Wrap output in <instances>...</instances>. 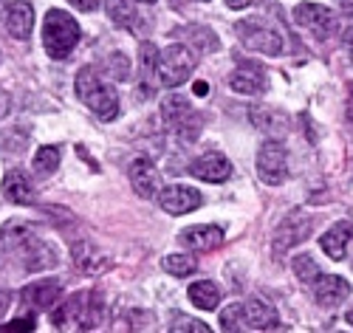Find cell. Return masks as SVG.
<instances>
[{
  "instance_id": "obj_1",
  "label": "cell",
  "mask_w": 353,
  "mask_h": 333,
  "mask_svg": "<svg viewBox=\"0 0 353 333\" xmlns=\"http://www.w3.org/2000/svg\"><path fill=\"white\" fill-rule=\"evenodd\" d=\"M0 254L20 257L26 271H43L57 265V249L37 234L32 223L12 221L0 229Z\"/></svg>"
},
{
  "instance_id": "obj_2",
  "label": "cell",
  "mask_w": 353,
  "mask_h": 333,
  "mask_svg": "<svg viewBox=\"0 0 353 333\" xmlns=\"http://www.w3.org/2000/svg\"><path fill=\"white\" fill-rule=\"evenodd\" d=\"M54 325L60 330H97L105 322V305L102 294L97 291H79L65 305H60L51 314Z\"/></svg>"
},
{
  "instance_id": "obj_3",
  "label": "cell",
  "mask_w": 353,
  "mask_h": 333,
  "mask_svg": "<svg viewBox=\"0 0 353 333\" xmlns=\"http://www.w3.org/2000/svg\"><path fill=\"white\" fill-rule=\"evenodd\" d=\"M77 97L99 119H105V122L119 116V97H116L113 85L108 79H102L97 74V68H91V65L79 68V74H77Z\"/></svg>"
},
{
  "instance_id": "obj_4",
  "label": "cell",
  "mask_w": 353,
  "mask_h": 333,
  "mask_svg": "<svg viewBox=\"0 0 353 333\" xmlns=\"http://www.w3.org/2000/svg\"><path fill=\"white\" fill-rule=\"evenodd\" d=\"M234 34H238V40H241L249 51L266 54V57H277V54H283V48H285L283 28H280L272 17H263V14L243 17L238 26H234Z\"/></svg>"
},
{
  "instance_id": "obj_5",
  "label": "cell",
  "mask_w": 353,
  "mask_h": 333,
  "mask_svg": "<svg viewBox=\"0 0 353 333\" xmlns=\"http://www.w3.org/2000/svg\"><path fill=\"white\" fill-rule=\"evenodd\" d=\"M221 327L223 330H277L280 316L263 299L232 302V305L221 314Z\"/></svg>"
},
{
  "instance_id": "obj_6",
  "label": "cell",
  "mask_w": 353,
  "mask_h": 333,
  "mask_svg": "<svg viewBox=\"0 0 353 333\" xmlns=\"http://www.w3.org/2000/svg\"><path fill=\"white\" fill-rule=\"evenodd\" d=\"M79 43V26L77 20L63 12V9H51L43 20V46L51 59H65Z\"/></svg>"
},
{
  "instance_id": "obj_7",
  "label": "cell",
  "mask_w": 353,
  "mask_h": 333,
  "mask_svg": "<svg viewBox=\"0 0 353 333\" xmlns=\"http://www.w3.org/2000/svg\"><path fill=\"white\" fill-rule=\"evenodd\" d=\"M195 65H198V57L190 46H181V43L167 46L164 51H159V59H156V79L164 88H179L192 77Z\"/></svg>"
},
{
  "instance_id": "obj_8",
  "label": "cell",
  "mask_w": 353,
  "mask_h": 333,
  "mask_svg": "<svg viewBox=\"0 0 353 333\" xmlns=\"http://www.w3.org/2000/svg\"><path fill=\"white\" fill-rule=\"evenodd\" d=\"M161 119L181 141H195L201 133V116L184 97H167L161 102Z\"/></svg>"
},
{
  "instance_id": "obj_9",
  "label": "cell",
  "mask_w": 353,
  "mask_h": 333,
  "mask_svg": "<svg viewBox=\"0 0 353 333\" xmlns=\"http://www.w3.org/2000/svg\"><path fill=\"white\" fill-rule=\"evenodd\" d=\"M294 20H297L300 28L311 32L316 40H328L336 32V26H339L336 12H331L328 6H322V3H300L297 9H294Z\"/></svg>"
},
{
  "instance_id": "obj_10",
  "label": "cell",
  "mask_w": 353,
  "mask_h": 333,
  "mask_svg": "<svg viewBox=\"0 0 353 333\" xmlns=\"http://www.w3.org/2000/svg\"><path fill=\"white\" fill-rule=\"evenodd\" d=\"M257 175L263 184L277 187L288 175V159H285V147L274 139L263 141V147L257 150Z\"/></svg>"
},
{
  "instance_id": "obj_11",
  "label": "cell",
  "mask_w": 353,
  "mask_h": 333,
  "mask_svg": "<svg viewBox=\"0 0 353 333\" xmlns=\"http://www.w3.org/2000/svg\"><path fill=\"white\" fill-rule=\"evenodd\" d=\"M311 229H314V221L308 215H300V212L297 215H288L274 232V254L283 257L288 249L303 243V240L311 234Z\"/></svg>"
},
{
  "instance_id": "obj_12",
  "label": "cell",
  "mask_w": 353,
  "mask_h": 333,
  "mask_svg": "<svg viewBox=\"0 0 353 333\" xmlns=\"http://www.w3.org/2000/svg\"><path fill=\"white\" fill-rule=\"evenodd\" d=\"M229 88L234 94H246V97H260L269 90V77L260 65L254 63H241L229 74Z\"/></svg>"
},
{
  "instance_id": "obj_13",
  "label": "cell",
  "mask_w": 353,
  "mask_h": 333,
  "mask_svg": "<svg viewBox=\"0 0 353 333\" xmlns=\"http://www.w3.org/2000/svg\"><path fill=\"white\" fill-rule=\"evenodd\" d=\"M159 203L164 206V212H170V215H187V212L201 206V192L195 187L170 184V187L159 190Z\"/></svg>"
},
{
  "instance_id": "obj_14",
  "label": "cell",
  "mask_w": 353,
  "mask_h": 333,
  "mask_svg": "<svg viewBox=\"0 0 353 333\" xmlns=\"http://www.w3.org/2000/svg\"><path fill=\"white\" fill-rule=\"evenodd\" d=\"M128 178H130V184L136 190L139 198L144 201H150L156 198V192L161 190V181H159V170L153 167L150 159H133L130 167H128Z\"/></svg>"
},
{
  "instance_id": "obj_15",
  "label": "cell",
  "mask_w": 353,
  "mask_h": 333,
  "mask_svg": "<svg viewBox=\"0 0 353 333\" xmlns=\"http://www.w3.org/2000/svg\"><path fill=\"white\" fill-rule=\"evenodd\" d=\"M190 175L201 178V181H210V184H221V181H226L232 175V164L223 153H218V150H210V153L198 156L192 164H190Z\"/></svg>"
},
{
  "instance_id": "obj_16",
  "label": "cell",
  "mask_w": 353,
  "mask_h": 333,
  "mask_svg": "<svg viewBox=\"0 0 353 333\" xmlns=\"http://www.w3.org/2000/svg\"><path fill=\"white\" fill-rule=\"evenodd\" d=\"M311 288H314L316 302H319V305H325V308L342 305V302L347 299V294H350V285H347L342 277H336V274H322V271H319V277L311 283Z\"/></svg>"
},
{
  "instance_id": "obj_17",
  "label": "cell",
  "mask_w": 353,
  "mask_h": 333,
  "mask_svg": "<svg viewBox=\"0 0 353 333\" xmlns=\"http://www.w3.org/2000/svg\"><path fill=\"white\" fill-rule=\"evenodd\" d=\"M71 260H74V268L79 274H88V277H97L110 268V260L94 243H88V240H79V243L71 249Z\"/></svg>"
},
{
  "instance_id": "obj_18",
  "label": "cell",
  "mask_w": 353,
  "mask_h": 333,
  "mask_svg": "<svg viewBox=\"0 0 353 333\" xmlns=\"http://www.w3.org/2000/svg\"><path fill=\"white\" fill-rule=\"evenodd\" d=\"M63 291V283L60 280H40V283H28L23 291H20V299L26 305H32L34 311H51V305L57 302Z\"/></svg>"
},
{
  "instance_id": "obj_19",
  "label": "cell",
  "mask_w": 353,
  "mask_h": 333,
  "mask_svg": "<svg viewBox=\"0 0 353 333\" xmlns=\"http://www.w3.org/2000/svg\"><path fill=\"white\" fill-rule=\"evenodd\" d=\"M34 26V9L28 0H12L6 6V28L14 40H28Z\"/></svg>"
},
{
  "instance_id": "obj_20",
  "label": "cell",
  "mask_w": 353,
  "mask_h": 333,
  "mask_svg": "<svg viewBox=\"0 0 353 333\" xmlns=\"http://www.w3.org/2000/svg\"><path fill=\"white\" fill-rule=\"evenodd\" d=\"M179 240L184 243V249H190V252H212V249H218L223 243V232L218 226H203L201 223V226L184 229Z\"/></svg>"
},
{
  "instance_id": "obj_21",
  "label": "cell",
  "mask_w": 353,
  "mask_h": 333,
  "mask_svg": "<svg viewBox=\"0 0 353 333\" xmlns=\"http://www.w3.org/2000/svg\"><path fill=\"white\" fill-rule=\"evenodd\" d=\"M350 240H353V221H339L319 237V246L331 260H342L347 246H350Z\"/></svg>"
},
{
  "instance_id": "obj_22",
  "label": "cell",
  "mask_w": 353,
  "mask_h": 333,
  "mask_svg": "<svg viewBox=\"0 0 353 333\" xmlns=\"http://www.w3.org/2000/svg\"><path fill=\"white\" fill-rule=\"evenodd\" d=\"M3 195L12 203H32L34 201V190H32V181L23 170H9L3 178Z\"/></svg>"
},
{
  "instance_id": "obj_23",
  "label": "cell",
  "mask_w": 353,
  "mask_h": 333,
  "mask_svg": "<svg viewBox=\"0 0 353 333\" xmlns=\"http://www.w3.org/2000/svg\"><path fill=\"white\" fill-rule=\"evenodd\" d=\"M252 122L260 128V130H266V133H272V136H283L285 130H288V119L283 116V113H277L274 108H266V105H257V108H252Z\"/></svg>"
},
{
  "instance_id": "obj_24",
  "label": "cell",
  "mask_w": 353,
  "mask_h": 333,
  "mask_svg": "<svg viewBox=\"0 0 353 333\" xmlns=\"http://www.w3.org/2000/svg\"><path fill=\"white\" fill-rule=\"evenodd\" d=\"M187 294H190V302L195 308H201V311H215L218 302H221V288L215 283H210V280L192 283Z\"/></svg>"
},
{
  "instance_id": "obj_25",
  "label": "cell",
  "mask_w": 353,
  "mask_h": 333,
  "mask_svg": "<svg viewBox=\"0 0 353 333\" xmlns=\"http://www.w3.org/2000/svg\"><path fill=\"white\" fill-rule=\"evenodd\" d=\"M108 17L128 32H139V12L130 6V0H105Z\"/></svg>"
},
{
  "instance_id": "obj_26",
  "label": "cell",
  "mask_w": 353,
  "mask_h": 333,
  "mask_svg": "<svg viewBox=\"0 0 353 333\" xmlns=\"http://www.w3.org/2000/svg\"><path fill=\"white\" fill-rule=\"evenodd\" d=\"M181 34H184L187 43H192L198 51H218V48H221L218 34L212 32V28H207V26H187Z\"/></svg>"
},
{
  "instance_id": "obj_27",
  "label": "cell",
  "mask_w": 353,
  "mask_h": 333,
  "mask_svg": "<svg viewBox=\"0 0 353 333\" xmlns=\"http://www.w3.org/2000/svg\"><path fill=\"white\" fill-rule=\"evenodd\" d=\"M57 167H60V150H57V147H40L37 156H34V161H32V170H34L40 178H46V175H51Z\"/></svg>"
},
{
  "instance_id": "obj_28",
  "label": "cell",
  "mask_w": 353,
  "mask_h": 333,
  "mask_svg": "<svg viewBox=\"0 0 353 333\" xmlns=\"http://www.w3.org/2000/svg\"><path fill=\"white\" fill-rule=\"evenodd\" d=\"M161 268L172 277H187L195 271V260L190 254H170V257L161 260Z\"/></svg>"
},
{
  "instance_id": "obj_29",
  "label": "cell",
  "mask_w": 353,
  "mask_h": 333,
  "mask_svg": "<svg viewBox=\"0 0 353 333\" xmlns=\"http://www.w3.org/2000/svg\"><path fill=\"white\" fill-rule=\"evenodd\" d=\"M139 71H141V82H150L156 77V59H159V48L153 43H141L139 48Z\"/></svg>"
},
{
  "instance_id": "obj_30",
  "label": "cell",
  "mask_w": 353,
  "mask_h": 333,
  "mask_svg": "<svg viewBox=\"0 0 353 333\" xmlns=\"http://www.w3.org/2000/svg\"><path fill=\"white\" fill-rule=\"evenodd\" d=\"M105 74H108L110 79L125 82V79L130 77V63H128V57H125L122 51L108 54V59H105Z\"/></svg>"
},
{
  "instance_id": "obj_31",
  "label": "cell",
  "mask_w": 353,
  "mask_h": 333,
  "mask_svg": "<svg viewBox=\"0 0 353 333\" xmlns=\"http://www.w3.org/2000/svg\"><path fill=\"white\" fill-rule=\"evenodd\" d=\"M294 274L300 277V283L311 285V283L319 277V265L314 263V257H308V254H300V257H294Z\"/></svg>"
},
{
  "instance_id": "obj_32",
  "label": "cell",
  "mask_w": 353,
  "mask_h": 333,
  "mask_svg": "<svg viewBox=\"0 0 353 333\" xmlns=\"http://www.w3.org/2000/svg\"><path fill=\"white\" fill-rule=\"evenodd\" d=\"M170 330H172V333H207L210 327L203 325L201 319H192V316H175Z\"/></svg>"
},
{
  "instance_id": "obj_33",
  "label": "cell",
  "mask_w": 353,
  "mask_h": 333,
  "mask_svg": "<svg viewBox=\"0 0 353 333\" xmlns=\"http://www.w3.org/2000/svg\"><path fill=\"white\" fill-rule=\"evenodd\" d=\"M0 330H34V316H20L9 325H0Z\"/></svg>"
},
{
  "instance_id": "obj_34",
  "label": "cell",
  "mask_w": 353,
  "mask_h": 333,
  "mask_svg": "<svg viewBox=\"0 0 353 333\" xmlns=\"http://www.w3.org/2000/svg\"><path fill=\"white\" fill-rule=\"evenodd\" d=\"M12 308V291H0V319H3Z\"/></svg>"
},
{
  "instance_id": "obj_35",
  "label": "cell",
  "mask_w": 353,
  "mask_h": 333,
  "mask_svg": "<svg viewBox=\"0 0 353 333\" xmlns=\"http://www.w3.org/2000/svg\"><path fill=\"white\" fill-rule=\"evenodd\" d=\"M68 3H74L79 12H94L99 6V0H68Z\"/></svg>"
},
{
  "instance_id": "obj_36",
  "label": "cell",
  "mask_w": 353,
  "mask_h": 333,
  "mask_svg": "<svg viewBox=\"0 0 353 333\" xmlns=\"http://www.w3.org/2000/svg\"><path fill=\"white\" fill-rule=\"evenodd\" d=\"M254 3H260V0H226L229 9H249V6H254Z\"/></svg>"
},
{
  "instance_id": "obj_37",
  "label": "cell",
  "mask_w": 353,
  "mask_h": 333,
  "mask_svg": "<svg viewBox=\"0 0 353 333\" xmlns=\"http://www.w3.org/2000/svg\"><path fill=\"white\" fill-rule=\"evenodd\" d=\"M9 108H12V102H9V94H6V90H0V119H3V116L9 113Z\"/></svg>"
},
{
  "instance_id": "obj_38",
  "label": "cell",
  "mask_w": 353,
  "mask_h": 333,
  "mask_svg": "<svg viewBox=\"0 0 353 333\" xmlns=\"http://www.w3.org/2000/svg\"><path fill=\"white\" fill-rule=\"evenodd\" d=\"M345 113H347V122L353 125V85H350V97H347V108H345Z\"/></svg>"
},
{
  "instance_id": "obj_39",
  "label": "cell",
  "mask_w": 353,
  "mask_h": 333,
  "mask_svg": "<svg viewBox=\"0 0 353 333\" xmlns=\"http://www.w3.org/2000/svg\"><path fill=\"white\" fill-rule=\"evenodd\" d=\"M345 43H347V51H350V57H353V28L347 32V37H345Z\"/></svg>"
},
{
  "instance_id": "obj_40",
  "label": "cell",
  "mask_w": 353,
  "mask_h": 333,
  "mask_svg": "<svg viewBox=\"0 0 353 333\" xmlns=\"http://www.w3.org/2000/svg\"><path fill=\"white\" fill-rule=\"evenodd\" d=\"M345 316H347V322H350V325H353V308H350V311H347V314H345Z\"/></svg>"
},
{
  "instance_id": "obj_41",
  "label": "cell",
  "mask_w": 353,
  "mask_h": 333,
  "mask_svg": "<svg viewBox=\"0 0 353 333\" xmlns=\"http://www.w3.org/2000/svg\"><path fill=\"white\" fill-rule=\"evenodd\" d=\"M139 3H156V0H139Z\"/></svg>"
},
{
  "instance_id": "obj_42",
  "label": "cell",
  "mask_w": 353,
  "mask_h": 333,
  "mask_svg": "<svg viewBox=\"0 0 353 333\" xmlns=\"http://www.w3.org/2000/svg\"><path fill=\"white\" fill-rule=\"evenodd\" d=\"M347 12H350V14H353V6H350V9H347Z\"/></svg>"
}]
</instances>
